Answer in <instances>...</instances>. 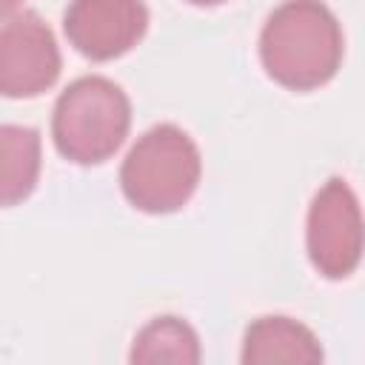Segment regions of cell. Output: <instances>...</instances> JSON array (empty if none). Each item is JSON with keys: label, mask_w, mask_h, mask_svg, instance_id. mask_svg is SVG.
<instances>
[{"label": "cell", "mask_w": 365, "mask_h": 365, "mask_svg": "<svg viewBox=\"0 0 365 365\" xmlns=\"http://www.w3.org/2000/svg\"><path fill=\"white\" fill-rule=\"evenodd\" d=\"M17 3H20V0H0V20L9 17V14L17 9Z\"/></svg>", "instance_id": "obj_10"}, {"label": "cell", "mask_w": 365, "mask_h": 365, "mask_svg": "<svg viewBox=\"0 0 365 365\" xmlns=\"http://www.w3.org/2000/svg\"><path fill=\"white\" fill-rule=\"evenodd\" d=\"M128 123L131 108L120 86L106 77H83L60 94L51 134L63 157L80 165H94L123 145Z\"/></svg>", "instance_id": "obj_2"}, {"label": "cell", "mask_w": 365, "mask_h": 365, "mask_svg": "<svg viewBox=\"0 0 365 365\" xmlns=\"http://www.w3.org/2000/svg\"><path fill=\"white\" fill-rule=\"evenodd\" d=\"M322 351L311 331L285 319V317H262L245 334L242 362H317Z\"/></svg>", "instance_id": "obj_7"}, {"label": "cell", "mask_w": 365, "mask_h": 365, "mask_svg": "<svg viewBox=\"0 0 365 365\" xmlns=\"http://www.w3.org/2000/svg\"><path fill=\"white\" fill-rule=\"evenodd\" d=\"M265 71L285 88L311 91L328 83L342 60V31L319 0H288L259 37Z\"/></svg>", "instance_id": "obj_1"}, {"label": "cell", "mask_w": 365, "mask_h": 365, "mask_svg": "<svg viewBox=\"0 0 365 365\" xmlns=\"http://www.w3.org/2000/svg\"><path fill=\"white\" fill-rule=\"evenodd\" d=\"M200 348L194 331L177 317H160L134 339L131 362H197Z\"/></svg>", "instance_id": "obj_9"}, {"label": "cell", "mask_w": 365, "mask_h": 365, "mask_svg": "<svg viewBox=\"0 0 365 365\" xmlns=\"http://www.w3.org/2000/svg\"><path fill=\"white\" fill-rule=\"evenodd\" d=\"M60 74V51L48 26L26 11L0 29V94L37 97Z\"/></svg>", "instance_id": "obj_4"}, {"label": "cell", "mask_w": 365, "mask_h": 365, "mask_svg": "<svg viewBox=\"0 0 365 365\" xmlns=\"http://www.w3.org/2000/svg\"><path fill=\"white\" fill-rule=\"evenodd\" d=\"M120 182L125 197L151 214L177 211L200 182V154L177 125H154L128 151Z\"/></svg>", "instance_id": "obj_3"}, {"label": "cell", "mask_w": 365, "mask_h": 365, "mask_svg": "<svg viewBox=\"0 0 365 365\" xmlns=\"http://www.w3.org/2000/svg\"><path fill=\"white\" fill-rule=\"evenodd\" d=\"M40 174V137L34 128L0 125V205L26 200Z\"/></svg>", "instance_id": "obj_8"}, {"label": "cell", "mask_w": 365, "mask_h": 365, "mask_svg": "<svg viewBox=\"0 0 365 365\" xmlns=\"http://www.w3.org/2000/svg\"><path fill=\"white\" fill-rule=\"evenodd\" d=\"M63 26L80 54L111 60L143 37L148 11L140 0H71Z\"/></svg>", "instance_id": "obj_6"}, {"label": "cell", "mask_w": 365, "mask_h": 365, "mask_svg": "<svg viewBox=\"0 0 365 365\" xmlns=\"http://www.w3.org/2000/svg\"><path fill=\"white\" fill-rule=\"evenodd\" d=\"M188 3H194V6H217L222 0H188Z\"/></svg>", "instance_id": "obj_11"}, {"label": "cell", "mask_w": 365, "mask_h": 365, "mask_svg": "<svg viewBox=\"0 0 365 365\" xmlns=\"http://www.w3.org/2000/svg\"><path fill=\"white\" fill-rule=\"evenodd\" d=\"M359 208L342 180H331L308 214V251L325 277H348L359 262Z\"/></svg>", "instance_id": "obj_5"}]
</instances>
